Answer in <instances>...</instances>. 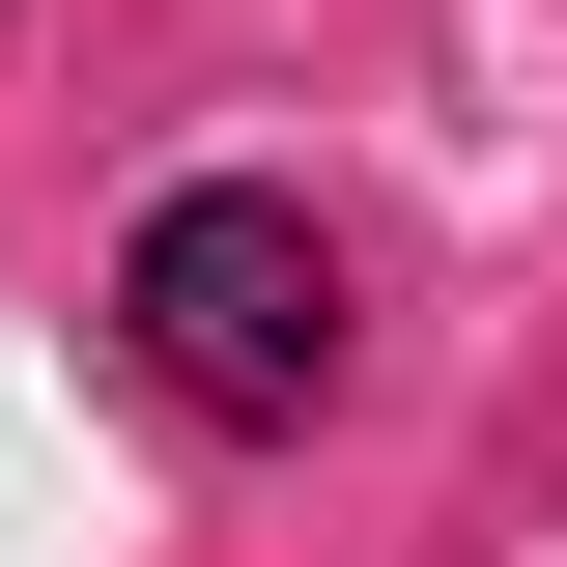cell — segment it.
<instances>
[{
  "label": "cell",
  "mask_w": 567,
  "mask_h": 567,
  "mask_svg": "<svg viewBox=\"0 0 567 567\" xmlns=\"http://www.w3.org/2000/svg\"><path fill=\"white\" fill-rule=\"evenodd\" d=\"M114 341L171 369L199 425H312L369 312H341V227L284 199V171H199V199H142V256H114Z\"/></svg>",
  "instance_id": "cell-1"
}]
</instances>
